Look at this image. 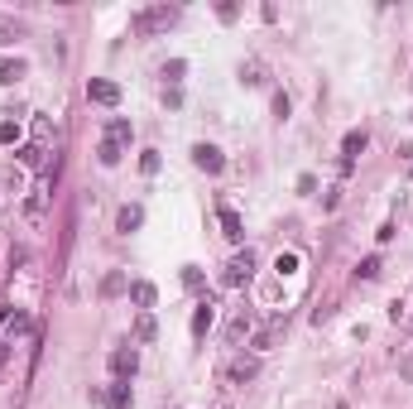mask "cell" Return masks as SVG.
<instances>
[{
	"label": "cell",
	"instance_id": "6da1fadb",
	"mask_svg": "<svg viewBox=\"0 0 413 409\" xmlns=\"http://www.w3.org/2000/svg\"><path fill=\"white\" fill-rule=\"evenodd\" d=\"M173 20H178L173 5H149V10H135V15H130V34H135V39H149V34L168 29Z\"/></svg>",
	"mask_w": 413,
	"mask_h": 409
},
{
	"label": "cell",
	"instance_id": "8fae6325",
	"mask_svg": "<svg viewBox=\"0 0 413 409\" xmlns=\"http://www.w3.org/2000/svg\"><path fill=\"white\" fill-rule=\"evenodd\" d=\"M250 327H255V308H241V313H236V318H231V323H226V342H231V347H236V342H241V337H246Z\"/></svg>",
	"mask_w": 413,
	"mask_h": 409
},
{
	"label": "cell",
	"instance_id": "e0dca14e",
	"mask_svg": "<svg viewBox=\"0 0 413 409\" xmlns=\"http://www.w3.org/2000/svg\"><path fill=\"white\" fill-rule=\"evenodd\" d=\"M130 135H135V126H130L125 116H110V121H106V140H115V145H130Z\"/></svg>",
	"mask_w": 413,
	"mask_h": 409
},
{
	"label": "cell",
	"instance_id": "9a60e30c",
	"mask_svg": "<svg viewBox=\"0 0 413 409\" xmlns=\"http://www.w3.org/2000/svg\"><path fill=\"white\" fill-rule=\"evenodd\" d=\"M255 371H260V366L241 356V361H231V366H226V381H231V385H246V381H255Z\"/></svg>",
	"mask_w": 413,
	"mask_h": 409
},
{
	"label": "cell",
	"instance_id": "44dd1931",
	"mask_svg": "<svg viewBox=\"0 0 413 409\" xmlns=\"http://www.w3.org/2000/svg\"><path fill=\"white\" fill-rule=\"evenodd\" d=\"M159 337V323H154V313H139L135 318V342H154Z\"/></svg>",
	"mask_w": 413,
	"mask_h": 409
},
{
	"label": "cell",
	"instance_id": "8992f818",
	"mask_svg": "<svg viewBox=\"0 0 413 409\" xmlns=\"http://www.w3.org/2000/svg\"><path fill=\"white\" fill-rule=\"evenodd\" d=\"M135 371H139V352L135 347H115V352H110V376H115V381H130Z\"/></svg>",
	"mask_w": 413,
	"mask_h": 409
},
{
	"label": "cell",
	"instance_id": "ac0fdd59",
	"mask_svg": "<svg viewBox=\"0 0 413 409\" xmlns=\"http://www.w3.org/2000/svg\"><path fill=\"white\" fill-rule=\"evenodd\" d=\"M130 400H135V395H130V381H115L106 390V409H130Z\"/></svg>",
	"mask_w": 413,
	"mask_h": 409
},
{
	"label": "cell",
	"instance_id": "277c9868",
	"mask_svg": "<svg viewBox=\"0 0 413 409\" xmlns=\"http://www.w3.org/2000/svg\"><path fill=\"white\" fill-rule=\"evenodd\" d=\"M193 164L202 169V173H221L226 169V154H221L217 145H207V140H197L193 145Z\"/></svg>",
	"mask_w": 413,
	"mask_h": 409
},
{
	"label": "cell",
	"instance_id": "4fadbf2b",
	"mask_svg": "<svg viewBox=\"0 0 413 409\" xmlns=\"http://www.w3.org/2000/svg\"><path fill=\"white\" fill-rule=\"evenodd\" d=\"M217 217H221V231H226L231 241H241V236H246V221H241V212H236V207H226V202H221Z\"/></svg>",
	"mask_w": 413,
	"mask_h": 409
},
{
	"label": "cell",
	"instance_id": "d6a6232c",
	"mask_svg": "<svg viewBox=\"0 0 413 409\" xmlns=\"http://www.w3.org/2000/svg\"><path fill=\"white\" fill-rule=\"evenodd\" d=\"M5 356H10V347H5V342H0V366H5Z\"/></svg>",
	"mask_w": 413,
	"mask_h": 409
},
{
	"label": "cell",
	"instance_id": "5b68a950",
	"mask_svg": "<svg viewBox=\"0 0 413 409\" xmlns=\"http://www.w3.org/2000/svg\"><path fill=\"white\" fill-rule=\"evenodd\" d=\"M87 102H96V106H120V87L110 78H91L87 82Z\"/></svg>",
	"mask_w": 413,
	"mask_h": 409
},
{
	"label": "cell",
	"instance_id": "7a4b0ae2",
	"mask_svg": "<svg viewBox=\"0 0 413 409\" xmlns=\"http://www.w3.org/2000/svg\"><path fill=\"white\" fill-rule=\"evenodd\" d=\"M53 173L58 169H44V178L34 183V193L20 202V217L25 221H44V212H49V193H53Z\"/></svg>",
	"mask_w": 413,
	"mask_h": 409
},
{
	"label": "cell",
	"instance_id": "7c38bea8",
	"mask_svg": "<svg viewBox=\"0 0 413 409\" xmlns=\"http://www.w3.org/2000/svg\"><path fill=\"white\" fill-rule=\"evenodd\" d=\"M365 145H370L365 130H346V135H341V164H351L356 154H365Z\"/></svg>",
	"mask_w": 413,
	"mask_h": 409
},
{
	"label": "cell",
	"instance_id": "836d02e7",
	"mask_svg": "<svg viewBox=\"0 0 413 409\" xmlns=\"http://www.w3.org/2000/svg\"><path fill=\"white\" fill-rule=\"evenodd\" d=\"M409 178H413V169H409Z\"/></svg>",
	"mask_w": 413,
	"mask_h": 409
},
{
	"label": "cell",
	"instance_id": "ba28073f",
	"mask_svg": "<svg viewBox=\"0 0 413 409\" xmlns=\"http://www.w3.org/2000/svg\"><path fill=\"white\" fill-rule=\"evenodd\" d=\"M284 327H288V323H284V318H274V323H269V327H260V332H250V347H255V352H269V347H274L279 337H284Z\"/></svg>",
	"mask_w": 413,
	"mask_h": 409
},
{
	"label": "cell",
	"instance_id": "3957f363",
	"mask_svg": "<svg viewBox=\"0 0 413 409\" xmlns=\"http://www.w3.org/2000/svg\"><path fill=\"white\" fill-rule=\"evenodd\" d=\"M250 279H255V255H250V250H236V255L226 260V270H221V284H226V289H241Z\"/></svg>",
	"mask_w": 413,
	"mask_h": 409
},
{
	"label": "cell",
	"instance_id": "484cf974",
	"mask_svg": "<svg viewBox=\"0 0 413 409\" xmlns=\"http://www.w3.org/2000/svg\"><path fill=\"white\" fill-rule=\"evenodd\" d=\"M139 173H159V149H144L139 154Z\"/></svg>",
	"mask_w": 413,
	"mask_h": 409
},
{
	"label": "cell",
	"instance_id": "52a82bcc",
	"mask_svg": "<svg viewBox=\"0 0 413 409\" xmlns=\"http://www.w3.org/2000/svg\"><path fill=\"white\" fill-rule=\"evenodd\" d=\"M139 226H144V207H139V202H125V207L115 212V231L130 236V231H139Z\"/></svg>",
	"mask_w": 413,
	"mask_h": 409
},
{
	"label": "cell",
	"instance_id": "ffe728a7",
	"mask_svg": "<svg viewBox=\"0 0 413 409\" xmlns=\"http://www.w3.org/2000/svg\"><path fill=\"white\" fill-rule=\"evenodd\" d=\"M120 154H125V145H115V140H101V145H96V159L106 164V169H115Z\"/></svg>",
	"mask_w": 413,
	"mask_h": 409
},
{
	"label": "cell",
	"instance_id": "5bb4252c",
	"mask_svg": "<svg viewBox=\"0 0 413 409\" xmlns=\"http://www.w3.org/2000/svg\"><path fill=\"white\" fill-rule=\"evenodd\" d=\"M241 82H246V87H265V82H269V68H265L260 58H250V63H241Z\"/></svg>",
	"mask_w": 413,
	"mask_h": 409
},
{
	"label": "cell",
	"instance_id": "4316f807",
	"mask_svg": "<svg viewBox=\"0 0 413 409\" xmlns=\"http://www.w3.org/2000/svg\"><path fill=\"white\" fill-rule=\"evenodd\" d=\"M274 270L279 274H293V270H298V255H293V250H284V255L274 260Z\"/></svg>",
	"mask_w": 413,
	"mask_h": 409
},
{
	"label": "cell",
	"instance_id": "d4e9b609",
	"mask_svg": "<svg viewBox=\"0 0 413 409\" xmlns=\"http://www.w3.org/2000/svg\"><path fill=\"white\" fill-rule=\"evenodd\" d=\"M183 73H188V63H183V58H173V63H164V78L173 82V87L183 82Z\"/></svg>",
	"mask_w": 413,
	"mask_h": 409
},
{
	"label": "cell",
	"instance_id": "7402d4cb",
	"mask_svg": "<svg viewBox=\"0 0 413 409\" xmlns=\"http://www.w3.org/2000/svg\"><path fill=\"white\" fill-rule=\"evenodd\" d=\"M20 34H25V25H20V20H10V15H0V44H15Z\"/></svg>",
	"mask_w": 413,
	"mask_h": 409
},
{
	"label": "cell",
	"instance_id": "9c48e42d",
	"mask_svg": "<svg viewBox=\"0 0 413 409\" xmlns=\"http://www.w3.org/2000/svg\"><path fill=\"white\" fill-rule=\"evenodd\" d=\"M212 323H217V303L202 299V303H197V313H193V337H197V342L212 332Z\"/></svg>",
	"mask_w": 413,
	"mask_h": 409
},
{
	"label": "cell",
	"instance_id": "83f0119b",
	"mask_svg": "<svg viewBox=\"0 0 413 409\" xmlns=\"http://www.w3.org/2000/svg\"><path fill=\"white\" fill-rule=\"evenodd\" d=\"M288 111H293V102L284 92H274V121H288Z\"/></svg>",
	"mask_w": 413,
	"mask_h": 409
},
{
	"label": "cell",
	"instance_id": "f1b7e54d",
	"mask_svg": "<svg viewBox=\"0 0 413 409\" xmlns=\"http://www.w3.org/2000/svg\"><path fill=\"white\" fill-rule=\"evenodd\" d=\"M20 140V126L15 121H0V145H15Z\"/></svg>",
	"mask_w": 413,
	"mask_h": 409
},
{
	"label": "cell",
	"instance_id": "cb8c5ba5",
	"mask_svg": "<svg viewBox=\"0 0 413 409\" xmlns=\"http://www.w3.org/2000/svg\"><path fill=\"white\" fill-rule=\"evenodd\" d=\"M20 164H25V169H39V164H44V149H39V145H25V149H20Z\"/></svg>",
	"mask_w": 413,
	"mask_h": 409
},
{
	"label": "cell",
	"instance_id": "1f68e13d",
	"mask_svg": "<svg viewBox=\"0 0 413 409\" xmlns=\"http://www.w3.org/2000/svg\"><path fill=\"white\" fill-rule=\"evenodd\" d=\"M5 323H10V313H5V303H0V327H5Z\"/></svg>",
	"mask_w": 413,
	"mask_h": 409
},
{
	"label": "cell",
	"instance_id": "2e32d148",
	"mask_svg": "<svg viewBox=\"0 0 413 409\" xmlns=\"http://www.w3.org/2000/svg\"><path fill=\"white\" fill-rule=\"evenodd\" d=\"M115 294H130V279H125V270H110L106 279H101V299H115Z\"/></svg>",
	"mask_w": 413,
	"mask_h": 409
},
{
	"label": "cell",
	"instance_id": "30bf717a",
	"mask_svg": "<svg viewBox=\"0 0 413 409\" xmlns=\"http://www.w3.org/2000/svg\"><path fill=\"white\" fill-rule=\"evenodd\" d=\"M130 299H135L139 313H149V308H154V299H159V289H154L149 279H130Z\"/></svg>",
	"mask_w": 413,
	"mask_h": 409
},
{
	"label": "cell",
	"instance_id": "4dcf8cb0",
	"mask_svg": "<svg viewBox=\"0 0 413 409\" xmlns=\"http://www.w3.org/2000/svg\"><path fill=\"white\" fill-rule=\"evenodd\" d=\"M217 15H221V20H226V25H231V20H236V15H241V10H236V5H231V0H221V5H217Z\"/></svg>",
	"mask_w": 413,
	"mask_h": 409
},
{
	"label": "cell",
	"instance_id": "d6986e66",
	"mask_svg": "<svg viewBox=\"0 0 413 409\" xmlns=\"http://www.w3.org/2000/svg\"><path fill=\"white\" fill-rule=\"evenodd\" d=\"M29 68H25V58H5V63H0V82H5V87H15V82L25 78Z\"/></svg>",
	"mask_w": 413,
	"mask_h": 409
},
{
	"label": "cell",
	"instance_id": "603a6c76",
	"mask_svg": "<svg viewBox=\"0 0 413 409\" xmlns=\"http://www.w3.org/2000/svg\"><path fill=\"white\" fill-rule=\"evenodd\" d=\"M380 270H385V265H380V255H365V260L356 265V274H360V279H380Z\"/></svg>",
	"mask_w": 413,
	"mask_h": 409
},
{
	"label": "cell",
	"instance_id": "f546056e",
	"mask_svg": "<svg viewBox=\"0 0 413 409\" xmlns=\"http://www.w3.org/2000/svg\"><path fill=\"white\" fill-rule=\"evenodd\" d=\"M183 284H188V289H202V270H197V265H183Z\"/></svg>",
	"mask_w": 413,
	"mask_h": 409
}]
</instances>
